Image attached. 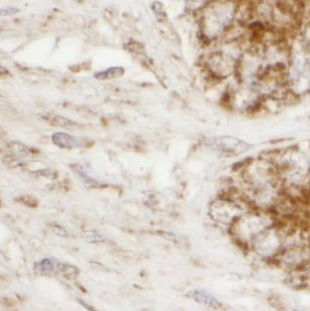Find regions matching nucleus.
<instances>
[{
  "mask_svg": "<svg viewBox=\"0 0 310 311\" xmlns=\"http://www.w3.org/2000/svg\"><path fill=\"white\" fill-rule=\"evenodd\" d=\"M9 150L12 152L14 157H28L32 154L30 147L26 146L19 141H12L8 145Z\"/></svg>",
  "mask_w": 310,
  "mask_h": 311,
  "instance_id": "9b49d317",
  "label": "nucleus"
},
{
  "mask_svg": "<svg viewBox=\"0 0 310 311\" xmlns=\"http://www.w3.org/2000/svg\"><path fill=\"white\" fill-rule=\"evenodd\" d=\"M310 262V250L308 243H296L286 246L272 266L287 274L301 271Z\"/></svg>",
  "mask_w": 310,
  "mask_h": 311,
  "instance_id": "20e7f679",
  "label": "nucleus"
},
{
  "mask_svg": "<svg viewBox=\"0 0 310 311\" xmlns=\"http://www.w3.org/2000/svg\"><path fill=\"white\" fill-rule=\"evenodd\" d=\"M152 10L158 21H163L166 19V13H165L163 6H162V4L160 2L156 1V2L153 3Z\"/></svg>",
  "mask_w": 310,
  "mask_h": 311,
  "instance_id": "ddd939ff",
  "label": "nucleus"
},
{
  "mask_svg": "<svg viewBox=\"0 0 310 311\" xmlns=\"http://www.w3.org/2000/svg\"><path fill=\"white\" fill-rule=\"evenodd\" d=\"M46 121H48L49 124L59 127V128H72L74 126H77V123L73 122L69 120L68 118L63 117L60 116H54V115H49V116H43Z\"/></svg>",
  "mask_w": 310,
  "mask_h": 311,
  "instance_id": "9d476101",
  "label": "nucleus"
},
{
  "mask_svg": "<svg viewBox=\"0 0 310 311\" xmlns=\"http://www.w3.org/2000/svg\"><path fill=\"white\" fill-rule=\"evenodd\" d=\"M308 245H309V248H310V236H309V239H308Z\"/></svg>",
  "mask_w": 310,
  "mask_h": 311,
  "instance_id": "dca6fc26",
  "label": "nucleus"
},
{
  "mask_svg": "<svg viewBox=\"0 0 310 311\" xmlns=\"http://www.w3.org/2000/svg\"><path fill=\"white\" fill-rule=\"evenodd\" d=\"M233 15L232 8L225 4L210 6L202 19V30L207 37H216L229 23Z\"/></svg>",
  "mask_w": 310,
  "mask_h": 311,
  "instance_id": "423d86ee",
  "label": "nucleus"
},
{
  "mask_svg": "<svg viewBox=\"0 0 310 311\" xmlns=\"http://www.w3.org/2000/svg\"><path fill=\"white\" fill-rule=\"evenodd\" d=\"M288 230L279 221L255 237L250 243L247 252L259 262L272 265L286 245Z\"/></svg>",
  "mask_w": 310,
  "mask_h": 311,
  "instance_id": "f03ea898",
  "label": "nucleus"
},
{
  "mask_svg": "<svg viewBox=\"0 0 310 311\" xmlns=\"http://www.w3.org/2000/svg\"><path fill=\"white\" fill-rule=\"evenodd\" d=\"M280 220L275 214L258 208H250L228 229L232 240L247 251L252 240L261 232L277 224Z\"/></svg>",
  "mask_w": 310,
  "mask_h": 311,
  "instance_id": "f257e3e1",
  "label": "nucleus"
},
{
  "mask_svg": "<svg viewBox=\"0 0 310 311\" xmlns=\"http://www.w3.org/2000/svg\"><path fill=\"white\" fill-rule=\"evenodd\" d=\"M124 74V69L122 67H110L107 70L100 71L95 75L97 80H111L117 77H120Z\"/></svg>",
  "mask_w": 310,
  "mask_h": 311,
  "instance_id": "f8f14e48",
  "label": "nucleus"
},
{
  "mask_svg": "<svg viewBox=\"0 0 310 311\" xmlns=\"http://www.w3.org/2000/svg\"><path fill=\"white\" fill-rule=\"evenodd\" d=\"M252 207L244 196L224 193L214 199L209 215L214 222L228 229Z\"/></svg>",
  "mask_w": 310,
  "mask_h": 311,
  "instance_id": "7ed1b4c3",
  "label": "nucleus"
},
{
  "mask_svg": "<svg viewBox=\"0 0 310 311\" xmlns=\"http://www.w3.org/2000/svg\"><path fill=\"white\" fill-rule=\"evenodd\" d=\"M206 144L215 154L226 159L241 156L251 148L250 143L232 136L212 137L207 139Z\"/></svg>",
  "mask_w": 310,
  "mask_h": 311,
  "instance_id": "39448f33",
  "label": "nucleus"
},
{
  "mask_svg": "<svg viewBox=\"0 0 310 311\" xmlns=\"http://www.w3.org/2000/svg\"><path fill=\"white\" fill-rule=\"evenodd\" d=\"M19 9H17V8L9 7V8H7V9H2V10H1V14H2V15H12V14L19 12Z\"/></svg>",
  "mask_w": 310,
  "mask_h": 311,
  "instance_id": "2eb2a0df",
  "label": "nucleus"
},
{
  "mask_svg": "<svg viewBox=\"0 0 310 311\" xmlns=\"http://www.w3.org/2000/svg\"><path fill=\"white\" fill-rule=\"evenodd\" d=\"M52 141L56 146L61 148L70 149V148L79 147L81 146V141L77 137H74L67 133H63V132H57L53 135Z\"/></svg>",
  "mask_w": 310,
  "mask_h": 311,
  "instance_id": "1a4fd4ad",
  "label": "nucleus"
},
{
  "mask_svg": "<svg viewBox=\"0 0 310 311\" xmlns=\"http://www.w3.org/2000/svg\"><path fill=\"white\" fill-rule=\"evenodd\" d=\"M36 271L41 275L63 274L64 276L75 275L74 272H79L78 269L72 266L59 262L53 258H45L37 263Z\"/></svg>",
  "mask_w": 310,
  "mask_h": 311,
  "instance_id": "0eeeda50",
  "label": "nucleus"
},
{
  "mask_svg": "<svg viewBox=\"0 0 310 311\" xmlns=\"http://www.w3.org/2000/svg\"><path fill=\"white\" fill-rule=\"evenodd\" d=\"M185 1H186V6L190 10H197V9H199L202 6H205L208 0H185Z\"/></svg>",
  "mask_w": 310,
  "mask_h": 311,
  "instance_id": "4468645a",
  "label": "nucleus"
},
{
  "mask_svg": "<svg viewBox=\"0 0 310 311\" xmlns=\"http://www.w3.org/2000/svg\"><path fill=\"white\" fill-rule=\"evenodd\" d=\"M186 296L188 299H191L195 302L200 305L205 306L211 310L219 311L224 308L223 303L212 293L209 292L206 289H202V288L192 289V290H189V292L186 294Z\"/></svg>",
  "mask_w": 310,
  "mask_h": 311,
  "instance_id": "6e6552de",
  "label": "nucleus"
}]
</instances>
